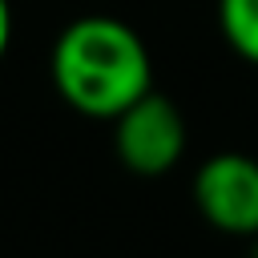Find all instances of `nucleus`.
<instances>
[{
	"instance_id": "nucleus-1",
	"label": "nucleus",
	"mask_w": 258,
	"mask_h": 258,
	"mask_svg": "<svg viewBox=\"0 0 258 258\" xmlns=\"http://www.w3.org/2000/svg\"><path fill=\"white\" fill-rule=\"evenodd\" d=\"M48 77L60 101L89 121H117L153 93V56L141 32L117 16H81L60 28L48 52Z\"/></svg>"
},
{
	"instance_id": "nucleus-2",
	"label": "nucleus",
	"mask_w": 258,
	"mask_h": 258,
	"mask_svg": "<svg viewBox=\"0 0 258 258\" xmlns=\"http://www.w3.org/2000/svg\"><path fill=\"white\" fill-rule=\"evenodd\" d=\"M185 117L181 109L161 97L157 89L133 101L113 121V149L117 161L137 177H161L169 173L185 153Z\"/></svg>"
},
{
	"instance_id": "nucleus-3",
	"label": "nucleus",
	"mask_w": 258,
	"mask_h": 258,
	"mask_svg": "<svg viewBox=\"0 0 258 258\" xmlns=\"http://www.w3.org/2000/svg\"><path fill=\"white\" fill-rule=\"evenodd\" d=\"M194 210L218 234L258 238V161L250 153H214L194 173Z\"/></svg>"
},
{
	"instance_id": "nucleus-4",
	"label": "nucleus",
	"mask_w": 258,
	"mask_h": 258,
	"mask_svg": "<svg viewBox=\"0 0 258 258\" xmlns=\"http://www.w3.org/2000/svg\"><path fill=\"white\" fill-rule=\"evenodd\" d=\"M218 24L226 44L242 60L258 64V0H218Z\"/></svg>"
},
{
	"instance_id": "nucleus-5",
	"label": "nucleus",
	"mask_w": 258,
	"mask_h": 258,
	"mask_svg": "<svg viewBox=\"0 0 258 258\" xmlns=\"http://www.w3.org/2000/svg\"><path fill=\"white\" fill-rule=\"evenodd\" d=\"M12 32H16V16H12V4H8V0H0V60H4L8 44H12Z\"/></svg>"
}]
</instances>
